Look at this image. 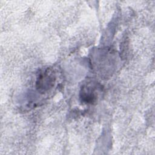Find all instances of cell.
Segmentation results:
<instances>
[{"label": "cell", "instance_id": "cell-1", "mask_svg": "<svg viewBox=\"0 0 155 155\" xmlns=\"http://www.w3.org/2000/svg\"><path fill=\"white\" fill-rule=\"evenodd\" d=\"M57 72L51 68L48 67L41 70L38 74L35 87L38 93L47 94L56 85L57 82Z\"/></svg>", "mask_w": 155, "mask_h": 155}, {"label": "cell", "instance_id": "cell-2", "mask_svg": "<svg viewBox=\"0 0 155 155\" xmlns=\"http://www.w3.org/2000/svg\"><path fill=\"white\" fill-rule=\"evenodd\" d=\"M102 91V86L96 81L88 80L85 82L80 90V98L83 103L94 104L97 101Z\"/></svg>", "mask_w": 155, "mask_h": 155}]
</instances>
